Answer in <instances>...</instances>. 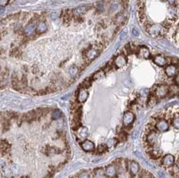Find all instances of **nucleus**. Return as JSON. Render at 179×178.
<instances>
[{
  "mask_svg": "<svg viewBox=\"0 0 179 178\" xmlns=\"http://www.w3.org/2000/svg\"><path fill=\"white\" fill-rule=\"evenodd\" d=\"M121 4L122 7L125 8V9H126L128 5H129V0H121Z\"/></svg>",
  "mask_w": 179,
  "mask_h": 178,
  "instance_id": "obj_30",
  "label": "nucleus"
},
{
  "mask_svg": "<svg viewBox=\"0 0 179 178\" xmlns=\"http://www.w3.org/2000/svg\"><path fill=\"white\" fill-rule=\"evenodd\" d=\"M145 30L152 37H159L163 36V34L164 32L165 29L164 26L158 24H153V25H147L145 27Z\"/></svg>",
  "mask_w": 179,
  "mask_h": 178,
  "instance_id": "obj_1",
  "label": "nucleus"
},
{
  "mask_svg": "<svg viewBox=\"0 0 179 178\" xmlns=\"http://www.w3.org/2000/svg\"><path fill=\"white\" fill-rule=\"evenodd\" d=\"M78 178H90V176L88 174L87 171H83L79 174V177Z\"/></svg>",
  "mask_w": 179,
  "mask_h": 178,
  "instance_id": "obj_31",
  "label": "nucleus"
},
{
  "mask_svg": "<svg viewBox=\"0 0 179 178\" xmlns=\"http://www.w3.org/2000/svg\"><path fill=\"white\" fill-rule=\"evenodd\" d=\"M105 174L108 177H114L117 174V168L114 167L113 165H110L108 167H106V170H105Z\"/></svg>",
  "mask_w": 179,
  "mask_h": 178,
  "instance_id": "obj_16",
  "label": "nucleus"
},
{
  "mask_svg": "<svg viewBox=\"0 0 179 178\" xmlns=\"http://www.w3.org/2000/svg\"><path fill=\"white\" fill-rule=\"evenodd\" d=\"M69 73H70V76L74 78V77H76L79 73V69L76 65L70 66V69H69Z\"/></svg>",
  "mask_w": 179,
  "mask_h": 178,
  "instance_id": "obj_19",
  "label": "nucleus"
},
{
  "mask_svg": "<svg viewBox=\"0 0 179 178\" xmlns=\"http://www.w3.org/2000/svg\"><path fill=\"white\" fill-rule=\"evenodd\" d=\"M78 135L81 138H87L88 135V130L86 127H81L80 130H78Z\"/></svg>",
  "mask_w": 179,
  "mask_h": 178,
  "instance_id": "obj_20",
  "label": "nucleus"
},
{
  "mask_svg": "<svg viewBox=\"0 0 179 178\" xmlns=\"http://www.w3.org/2000/svg\"><path fill=\"white\" fill-rule=\"evenodd\" d=\"M88 8L89 7L88 6H81V7H78L73 9V18L75 17H82L83 15L85 14L87 12H88Z\"/></svg>",
  "mask_w": 179,
  "mask_h": 178,
  "instance_id": "obj_14",
  "label": "nucleus"
},
{
  "mask_svg": "<svg viewBox=\"0 0 179 178\" xmlns=\"http://www.w3.org/2000/svg\"><path fill=\"white\" fill-rule=\"evenodd\" d=\"M126 20H127L126 16L123 14L122 12L117 13V14L116 15V17H115L113 19L114 22H115L116 24H117V25H123V24L125 23Z\"/></svg>",
  "mask_w": 179,
  "mask_h": 178,
  "instance_id": "obj_15",
  "label": "nucleus"
},
{
  "mask_svg": "<svg viewBox=\"0 0 179 178\" xmlns=\"http://www.w3.org/2000/svg\"><path fill=\"white\" fill-rule=\"evenodd\" d=\"M176 81V84L177 85H178L179 84V78H178V74H177L175 76V79H174Z\"/></svg>",
  "mask_w": 179,
  "mask_h": 178,
  "instance_id": "obj_35",
  "label": "nucleus"
},
{
  "mask_svg": "<svg viewBox=\"0 0 179 178\" xmlns=\"http://www.w3.org/2000/svg\"><path fill=\"white\" fill-rule=\"evenodd\" d=\"M95 174H96V177H103V175H104V171H103V170L102 169H97L96 170V172H95Z\"/></svg>",
  "mask_w": 179,
  "mask_h": 178,
  "instance_id": "obj_29",
  "label": "nucleus"
},
{
  "mask_svg": "<svg viewBox=\"0 0 179 178\" xmlns=\"http://www.w3.org/2000/svg\"><path fill=\"white\" fill-rule=\"evenodd\" d=\"M139 171V166L135 161H131L130 163V171L132 175H136Z\"/></svg>",
  "mask_w": 179,
  "mask_h": 178,
  "instance_id": "obj_18",
  "label": "nucleus"
},
{
  "mask_svg": "<svg viewBox=\"0 0 179 178\" xmlns=\"http://www.w3.org/2000/svg\"><path fill=\"white\" fill-rule=\"evenodd\" d=\"M51 116L54 120H58V119H59L60 117L62 116V112L59 110H55V111H52Z\"/></svg>",
  "mask_w": 179,
  "mask_h": 178,
  "instance_id": "obj_23",
  "label": "nucleus"
},
{
  "mask_svg": "<svg viewBox=\"0 0 179 178\" xmlns=\"http://www.w3.org/2000/svg\"><path fill=\"white\" fill-rule=\"evenodd\" d=\"M137 55H138V57H139V58L147 59H149L150 57V51L146 46H141L137 51Z\"/></svg>",
  "mask_w": 179,
  "mask_h": 178,
  "instance_id": "obj_12",
  "label": "nucleus"
},
{
  "mask_svg": "<svg viewBox=\"0 0 179 178\" xmlns=\"http://www.w3.org/2000/svg\"><path fill=\"white\" fill-rule=\"evenodd\" d=\"M47 24L45 23V22H38V24H37V26H36V31H37V33H39V34H40V33H44L45 31H47Z\"/></svg>",
  "mask_w": 179,
  "mask_h": 178,
  "instance_id": "obj_17",
  "label": "nucleus"
},
{
  "mask_svg": "<svg viewBox=\"0 0 179 178\" xmlns=\"http://www.w3.org/2000/svg\"><path fill=\"white\" fill-rule=\"evenodd\" d=\"M126 34H127V33H126V31H125L124 32H123V34H121V37H122V38H125V36H126Z\"/></svg>",
  "mask_w": 179,
  "mask_h": 178,
  "instance_id": "obj_36",
  "label": "nucleus"
},
{
  "mask_svg": "<svg viewBox=\"0 0 179 178\" xmlns=\"http://www.w3.org/2000/svg\"><path fill=\"white\" fill-rule=\"evenodd\" d=\"M2 178H7V177H3Z\"/></svg>",
  "mask_w": 179,
  "mask_h": 178,
  "instance_id": "obj_37",
  "label": "nucleus"
},
{
  "mask_svg": "<svg viewBox=\"0 0 179 178\" xmlns=\"http://www.w3.org/2000/svg\"><path fill=\"white\" fill-rule=\"evenodd\" d=\"M10 0H0V6L1 7H5L9 4Z\"/></svg>",
  "mask_w": 179,
  "mask_h": 178,
  "instance_id": "obj_32",
  "label": "nucleus"
},
{
  "mask_svg": "<svg viewBox=\"0 0 179 178\" xmlns=\"http://www.w3.org/2000/svg\"><path fill=\"white\" fill-rule=\"evenodd\" d=\"M99 53H100V50L98 49L97 46L95 47H92L90 49H88V51H86L85 53V57L88 59V61L90 62L93 59H95L98 56Z\"/></svg>",
  "mask_w": 179,
  "mask_h": 178,
  "instance_id": "obj_3",
  "label": "nucleus"
},
{
  "mask_svg": "<svg viewBox=\"0 0 179 178\" xmlns=\"http://www.w3.org/2000/svg\"><path fill=\"white\" fill-rule=\"evenodd\" d=\"M164 72L167 76L169 78H172L178 74V68L175 64H169V65L166 66Z\"/></svg>",
  "mask_w": 179,
  "mask_h": 178,
  "instance_id": "obj_10",
  "label": "nucleus"
},
{
  "mask_svg": "<svg viewBox=\"0 0 179 178\" xmlns=\"http://www.w3.org/2000/svg\"><path fill=\"white\" fill-rule=\"evenodd\" d=\"M88 97V92L86 89L84 88H81L78 91V97H77V100L79 103H83V102H86V100Z\"/></svg>",
  "mask_w": 179,
  "mask_h": 178,
  "instance_id": "obj_13",
  "label": "nucleus"
},
{
  "mask_svg": "<svg viewBox=\"0 0 179 178\" xmlns=\"http://www.w3.org/2000/svg\"><path fill=\"white\" fill-rule=\"evenodd\" d=\"M153 61L156 65L159 66V67H164V66L166 65L167 63H168L167 59L165 58L164 55H155L153 58Z\"/></svg>",
  "mask_w": 179,
  "mask_h": 178,
  "instance_id": "obj_11",
  "label": "nucleus"
},
{
  "mask_svg": "<svg viewBox=\"0 0 179 178\" xmlns=\"http://www.w3.org/2000/svg\"><path fill=\"white\" fill-rule=\"evenodd\" d=\"M135 120V115L131 111H126L125 112L123 116V125L125 127H129L132 125V123Z\"/></svg>",
  "mask_w": 179,
  "mask_h": 178,
  "instance_id": "obj_5",
  "label": "nucleus"
},
{
  "mask_svg": "<svg viewBox=\"0 0 179 178\" xmlns=\"http://www.w3.org/2000/svg\"><path fill=\"white\" fill-rule=\"evenodd\" d=\"M81 147H82L83 150L85 151V152H92L95 149L94 143L91 141V140H89V139H85L84 141L82 142Z\"/></svg>",
  "mask_w": 179,
  "mask_h": 178,
  "instance_id": "obj_9",
  "label": "nucleus"
},
{
  "mask_svg": "<svg viewBox=\"0 0 179 178\" xmlns=\"http://www.w3.org/2000/svg\"><path fill=\"white\" fill-rule=\"evenodd\" d=\"M117 143V140L116 138H111V139H109V140L107 141V143H106V146H107L108 148H111V147H113V146L116 145Z\"/></svg>",
  "mask_w": 179,
  "mask_h": 178,
  "instance_id": "obj_27",
  "label": "nucleus"
},
{
  "mask_svg": "<svg viewBox=\"0 0 179 178\" xmlns=\"http://www.w3.org/2000/svg\"><path fill=\"white\" fill-rule=\"evenodd\" d=\"M155 128L159 132H166L169 130V123L164 119H159L155 123Z\"/></svg>",
  "mask_w": 179,
  "mask_h": 178,
  "instance_id": "obj_4",
  "label": "nucleus"
},
{
  "mask_svg": "<svg viewBox=\"0 0 179 178\" xmlns=\"http://www.w3.org/2000/svg\"><path fill=\"white\" fill-rule=\"evenodd\" d=\"M35 29H36V26H35V25L32 24V23H31V24H29V25L26 27L25 33L26 34V35H27V36H29V35H31V34H32L33 31H34V30Z\"/></svg>",
  "mask_w": 179,
  "mask_h": 178,
  "instance_id": "obj_22",
  "label": "nucleus"
},
{
  "mask_svg": "<svg viewBox=\"0 0 179 178\" xmlns=\"http://www.w3.org/2000/svg\"><path fill=\"white\" fill-rule=\"evenodd\" d=\"M132 35H133L134 37H138V36H139V31H137V29L133 28V29H132Z\"/></svg>",
  "mask_w": 179,
  "mask_h": 178,
  "instance_id": "obj_33",
  "label": "nucleus"
},
{
  "mask_svg": "<svg viewBox=\"0 0 179 178\" xmlns=\"http://www.w3.org/2000/svg\"><path fill=\"white\" fill-rule=\"evenodd\" d=\"M119 7H120V4L118 3H112L109 6V12L113 13L115 12H117L119 10Z\"/></svg>",
  "mask_w": 179,
  "mask_h": 178,
  "instance_id": "obj_21",
  "label": "nucleus"
},
{
  "mask_svg": "<svg viewBox=\"0 0 179 178\" xmlns=\"http://www.w3.org/2000/svg\"><path fill=\"white\" fill-rule=\"evenodd\" d=\"M107 149H108V147L106 146V144H100V145L98 146V152L100 153H104L107 151Z\"/></svg>",
  "mask_w": 179,
  "mask_h": 178,
  "instance_id": "obj_26",
  "label": "nucleus"
},
{
  "mask_svg": "<svg viewBox=\"0 0 179 178\" xmlns=\"http://www.w3.org/2000/svg\"><path fill=\"white\" fill-rule=\"evenodd\" d=\"M61 18L63 20V22L68 24L71 22V20L73 18V10L72 9H66L65 11L62 12L61 13Z\"/></svg>",
  "mask_w": 179,
  "mask_h": 178,
  "instance_id": "obj_8",
  "label": "nucleus"
},
{
  "mask_svg": "<svg viewBox=\"0 0 179 178\" xmlns=\"http://www.w3.org/2000/svg\"><path fill=\"white\" fill-rule=\"evenodd\" d=\"M172 125H173V127L176 128V129H178V128H179V116H178V113H177L175 116L172 118Z\"/></svg>",
  "mask_w": 179,
  "mask_h": 178,
  "instance_id": "obj_25",
  "label": "nucleus"
},
{
  "mask_svg": "<svg viewBox=\"0 0 179 178\" xmlns=\"http://www.w3.org/2000/svg\"><path fill=\"white\" fill-rule=\"evenodd\" d=\"M167 1H168V3L170 5H174L176 2H178V0H167Z\"/></svg>",
  "mask_w": 179,
  "mask_h": 178,
  "instance_id": "obj_34",
  "label": "nucleus"
},
{
  "mask_svg": "<svg viewBox=\"0 0 179 178\" xmlns=\"http://www.w3.org/2000/svg\"><path fill=\"white\" fill-rule=\"evenodd\" d=\"M174 163H175V157L170 153L166 154L162 159V165L166 167H171L174 164Z\"/></svg>",
  "mask_w": 179,
  "mask_h": 178,
  "instance_id": "obj_7",
  "label": "nucleus"
},
{
  "mask_svg": "<svg viewBox=\"0 0 179 178\" xmlns=\"http://www.w3.org/2000/svg\"><path fill=\"white\" fill-rule=\"evenodd\" d=\"M104 75H105V72H104L103 70H99V71H98L97 73H94V75L92 76V79L98 80V79H100V78H103Z\"/></svg>",
  "mask_w": 179,
  "mask_h": 178,
  "instance_id": "obj_24",
  "label": "nucleus"
},
{
  "mask_svg": "<svg viewBox=\"0 0 179 178\" xmlns=\"http://www.w3.org/2000/svg\"><path fill=\"white\" fill-rule=\"evenodd\" d=\"M91 80L90 79H86L84 80V82H83V84H82V87L84 88V89H86V88H88V87L91 86Z\"/></svg>",
  "mask_w": 179,
  "mask_h": 178,
  "instance_id": "obj_28",
  "label": "nucleus"
},
{
  "mask_svg": "<svg viewBox=\"0 0 179 178\" xmlns=\"http://www.w3.org/2000/svg\"><path fill=\"white\" fill-rule=\"evenodd\" d=\"M127 64V59L125 58L124 55H117V57L114 59L113 64L115 67H117V69H121Z\"/></svg>",
  "mask_w": 179,
  "mask_h": 178,
  "instance_id": "obj_6",
  "label": "nucleus"
},
{
  "mask_svg": "<svg viewBox=\"0 0 179 178\" xmlns=\"http://www.w3.org/2000/svg\"><path fill=\"white\" fill-rule=\"evenodd\" d=\"M168 92H169L168 86L164 84H160L155 87L153 95L156 98H163L168 94Z\"/></svg>",
  "mask_w": 179,
  "mask_h": 178,
  "instance_id": "obj_2",
  "label": "nucleus"
}]
</instances>
